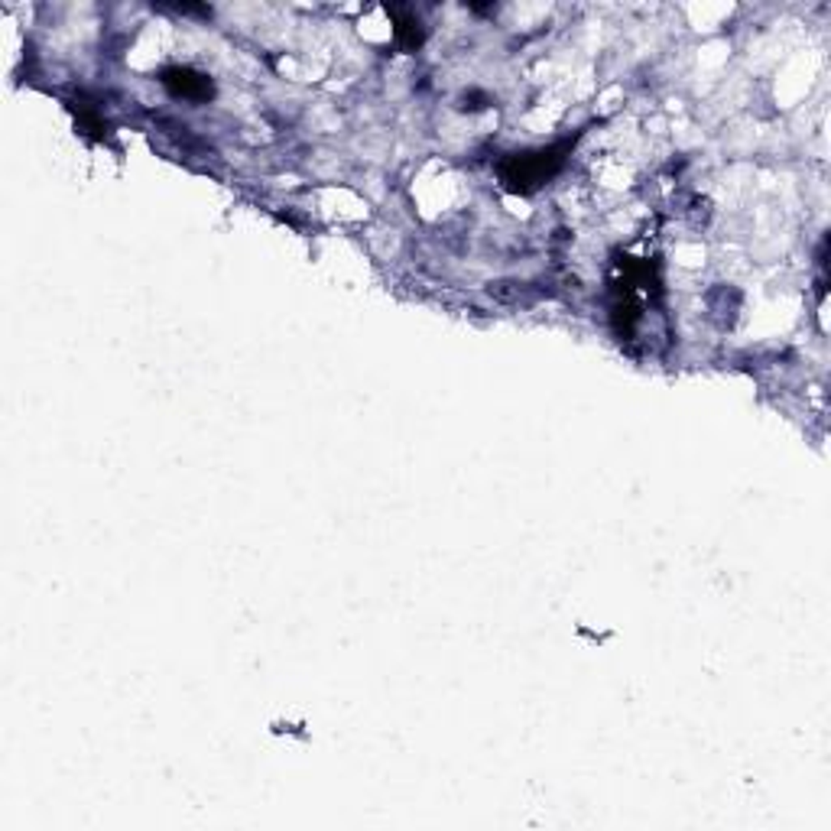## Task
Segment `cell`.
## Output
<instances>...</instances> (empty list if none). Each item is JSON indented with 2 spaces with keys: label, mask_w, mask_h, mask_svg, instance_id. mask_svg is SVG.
<instances>
[{
  "label": "cell",
  "mask_w": 831,
  "mask_h": 831,
  "mask_svg": "<svg viewBox=\"0 0 831 831\" xmlns=\"http://www.w3.org/2000/svg\"><path fill=\"white\" fill-rule=\"evenodd\" d=\"M163 82L176 94H182V98H205V94H211L208 78L195 75V72H188V69H169L163 75Z\"/></svg>",
  "instance_id": "cell-1"
}]
</instances>
